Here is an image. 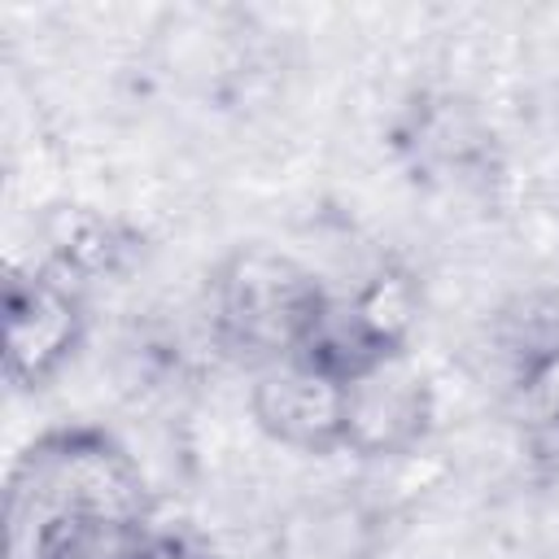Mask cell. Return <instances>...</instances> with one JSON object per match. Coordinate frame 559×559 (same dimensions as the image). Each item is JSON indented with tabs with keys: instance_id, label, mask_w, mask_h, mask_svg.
Listing matches in <instances>:
<instances>
[{
	"instance_id": "obj_1",
	"label": "cell",
	"mask_w": 559,
	"mask_h": 559,
	"mask_svg": "<svg viewBox=\"0 0 559 559\" xmlns=\"http://www.w3.org/2000/svg\"><path fill=\"white\" fill-rule=\"evenodd\" d=\"M148 489L96 428L31 441L4 489V559H148Z\"/></svg>"
},
{
	"instance_id": "obj_2",
	"label": "cell",
	"mask_w": 559,
	"mask_h": 559,
	"mask_svg": "<svg viewBox=\"0 0 559 559\" xmlns=\"http://www.w3.org/2000/svg\"><path fill=\"white\" fill-rule=\"evenodd\" d=\"M328 306L332 297L319 275L293 253L266 245L236 249L214 271V328L223 345L258 367L301 354L314 341Z\"/></svg>"
},
{
	"instance_id": "obj_3",
	"label": "cell",
	"mask_w": 559,
	"mask_h": 559,
	"mask_svg": "<svg viewBox=\"0 0 559 559\" xmlns=\"http://www.w3.org/2000/svg\"><path fill=\"white\" fill-rule=\"evenodd\" d=\"M432 428V384L411 349L380 354L345 376L341 450L358 459L415 454Z\"/></svg>"
},
{
	"instance_id": "obj_4",
	"label": "cell",
	"mask_w": 559,
	"mask_h": 559,
	"mask_svg": "<svg viewBox=\"0 0 559 559\" xmlns=\"http://www.w3.org/2000/svg\"><path fill=\"white\" fill-rule=\"evenodd\" d=\"M83 301L66 271H13L4 284V376L39 389L83 341Z\"/></svg>"
},
{
	"instance_id": "obj_5",
	"label": "cell",
	"mask_w": 559,
	"mask_h": 559,
	"mask_svg": "<svg viewBox=\"0 0 559 559\" xmlns=\"http://www.w3.org/2000/svg\"><path fill=\"white\" fill-rule=\"evenodd\" d=\"M249 415L275 445L301 454H336L341 415H345V376L310 354L262 362L249 384Z\"/></svg>"
},
{
	"instance_id": "obj_6",
	"label": "cell",
	"mask_w": 559,
	"mask_h": 559,
	"mask_svg": "<svg viewBox=\"0 0 559 559\" xmlns=\"http://www.w3.org/2000/svg\"><path fill=\"white\" fill-rule=\"evenodd\" d=\"M520 406L542 432H559V345L537 349L520 371Z\"/></svg>"
},
{
	"instance_id": "obj_7",
	"label": "cell",
	"mask_w": 559,
	"mask_h": 559,
	"mask_svg": "<svg viewBox=\"0 0 559 559\" xmlns=\"http://www.w3.org/2000/svg\"><path fill=\"white\" fill-rule=\"evenodd\" d=\"M148 559H201V555H179V550H170V546H157V542H153Z\"/></svg>"
}]
</instances>
